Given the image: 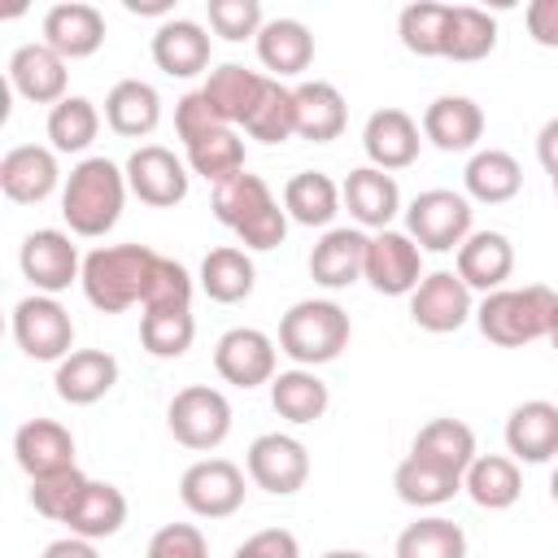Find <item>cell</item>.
Wrapping results in <instances>:
<instances>
[{"label": "cell", "instance_id": "6da1fadb", "mask_svg": "<svg viewBox=\"0 0 558 558\" xmlns=\"http://www.w3.org/2000/svg\"><path fill=\"white\" fill-rule=\"evenodd\" d=\"M126 170L113 166L109 157H83L65 183H61V218L70 235L96 240L118 227L122 205H126Z\"/></svg>", "mask_w": 558, "mask_h": 558}, {"label": "cell", "instance_id": "7a4b0ae2", "mask_svg": "<svg viewBox=\"0 0 558 558\" xmlns=\"http://www.w3.org/2000/svg\"><path fill=\"white\" fill-rule=\"evenodd\" d=\"M214 205V218L253 253H266V248H279L283 235H288V209H279L275 192L266 187L262 174H231L214 187L209 196Z\"/></svg>", "mask_w": 558, "mask_h": 558}, {"label": "cell", "instance_id": "3957f363", "mask_svg": "<svg viewBox=\"0 0 558 558\" xmlns=\"http://www.w3.org/2000/svg\"><path fill=\"white\" fill-rule=\"evenodd\" d=\"M558 318V292L545 283H523V288H497L475 305V327L484 340L501 349H519L532 340H549Z\"/></svg>", "mask_w": 558, "mask_h": 558}, {"label": "cell", "instance_id": "277c9868", "mask_svg": "<svg viewBox=\"0 0 558 558\" xmlns=\"http://www.w3.org/2000/svg\"><path fill=\"white\" fill-rule=\"evenodd\" d=\"M157 266V253L148 244H105L83 257V296L100 314H122L144 301L148 275Z\"/></svg>", "mask_w": 558, "mask_h": 558}, {"label": "cell", "instance_id": "5b68a950", "mask_svg": "<svg viewBox=\"0 0 558 558\" xmlns=\"http://www.w3.org/2000/svg\"><path fill=\"white\" fill-rule=\"evenodd\" d=\"M353 323L336 301L310 296L296 301L283 318H279V353H288L296 366H327L349 349Z\"/></svg>", "mask_w": 558, "mask_h": 558}, {"label": "cell", "instance_id": "8992f818", "mask_svg": "<svg viewBox=\"0 0 558 558\" xmlns=\"http://www.w3.org/2000/svg\"><path fill=\"white\" fill-rule=\"evenodd\" d=\"M475 209L453 187H427L405 205V235L427 253H458L475 231Z\"/></svg>", "mask_w": 558, "mask_h": 558}, {"label": "cell", "instance_id": "52a82bcc", "mask_svg": "<svg viewBox=\"0 0 558 558\" xmlns=\"http://www.w3.org/2000/svg\"><path fill=\"white\" fill-rule=\"evenodd\" d=\"M166 427L183 449L209 453L231 436V401L209 384H187L170 397Z\"/></svg>", "mask_w": 558, "mask_h": 558}, {"label": "cell", "instance_id": "ba28073f", "mask_svg": "<svg viewBox=\"0 0 558 558\" xmlns=\"http://www.w3.org/2000/svg\"><path fill=\"white\" fill-rule=\"evenodd\" d=\"M13 340L35 362H65L74 353V318L57 296L31 292L13 305Z\"/></svg>", "mask_w": 558, "mask_h": 558}, {"label": "cell", "instance_id": "9c48e42d", "mask_svg": "<svg viewBox=\"0 0 558 558\" xmlns=\"http://www.w3.org/2000/svg\"><path fill=\"white\" fill-rule=\"evenodd\" d=\"M248 480L270 497H292L310 480V449L288 432H262L244 453Z\"/></svg>", "mask_w": 558, "mask_h": 558}, {"label": "cell", "instance_id": "30bf717a", "mask_svg": "<svg viewBox=\"0 0 558 558\" xmlns=\"http://www.w3.org/2000/svg\"><path fill=\"white\" fill-rule=\"evenodd\" d=\"M17 266H22V275L31 279V288L44 292V296H57V292H65L70 283L83 279L78 244H74L65 231H57V227L31 231V235L22 240V248H17Z\"/></svg>", "mask_w": 558, "mask_h": 558}, {"label": "cell", "instance_id": "8fae6325", "mask_svg": "<svg viewBox=\"0 0 558 558\" xmlns=\"http://www.w3.org/2000/svg\"><path fill=\"white\" fill-rule=\"evenodd\" d=\"M179 501L196 519H231L244 506V471L231 458H201L183 471Z\"/></svg>", "mask_w": 558, "mask_h": 558}, {"label": "cell", "instance_id": "7c38bea8", "mask_svg": "<svg viewBox=\"0 0 558 558\" xmlns=\"http://www.w3.org/2000/svg\"><path fill=\"white\" fill-rule=\"evenodd\" d=\"M214 371L231 388H262L279 375V349L262 327H231L214 344Z\"/></svg>", "mask_w": 558, "mask_h": 558}, {"label": "cell", "instance_id": "4fadbf2b", "mask_svg": "<svg viewBox=\"0 0 558 558\" xmlns=\"http://www.w3.org/2000/svg\"><path fill=\"white\" fill-rule=\"evenodd\" d=\"M362 279L379 296H410L423 283V248L397 227L375 231L366 244V275Z\"/></svg>", "mask_w": 558, "mask_h": 558}, {"label": "cell", "instance_id": "5bb4252c", "mask_svg": "<svg viewBox=\"0 0 558 558\" xmlns=\"http://www.w3.org/2000/svg\"><path fill=\"white\" fill-rule=\"evenodd\" d=\"M410 318H414V327H423L432 336H449V331L466 327V318H475L471 288L458 279V270H432L410 292Z\"/></svg>", "mask_w": 558, "mask_h": 558}, {"label": "cell", "instance_id": "9a60e30c", "mask_svg": "<svg viewBox=\"0 0 558 558\" xmlns=\"http://www.w3.org/2000/svg\"><path fill=\"white\" fill-rule=\"evenodd\" d=\"M122 170L126 187L153 209H174L179 201H187V166L161 144H140Z\"/></svg>", "mask_w": 558, "mask_h": 558}, {"label": "cell", "instance_id": "2e32d148", "mask_svg": "<svg viewBox=\"0 0 558 558\" xmlns=\"http://www.w3.org/2000/svg\"><path fill=\"white\" fill-rule=\"evenodd\" d=\"M9 83L22 100L31 105H61L70 92V70H65V57L52 52L44 39H31V44H17L13 57H9Z\"/></svg>", "mask_w": 558, "mask_h": 558}, {"label": "cell", "instance_id": "e0dca14e", "mask_svg": "<svg viewBox=\"0 0 558 558\" xmlns=\"http://www.w3.org/2000/svg\"><path fill=\"white\" fill-rule=\"evenodd\" d=\"M362 148H366V166L375 170H405L418 161L423 148V126L405 113V109H375L362 126Z\"/></svg>", "mask_w": 558, "mask_h": 558}, {"label": "cell", "instance_id": "ac0fdd59", "mask_svg": "<svg viewBox=\"0 0 558 558\" xmlns=\"http://www.w3.org/2000/svg\"><path fill=\"white\" fill-rule=\"evenodd\" d=\"M61 183V166H57V148L44 144H17L0 157V192L13 205H39L57 192Z\"/></svg>", "mask_w": 558, "mask_h": 558}, {"label": "cell", "instance_id": "d6986e66", "mask_svg": "<svg viewBox=\"0 0 558 558\" xmlns=\"http://www.w3.org/2000/svg\"><path fill=\"white\" fill-rule=\"evenodd\" d=\"M366 244L371 235L362 227H331L323 240L310 248V279L327 292L353 288L366 275Z\"/></svg>", "mask_w": 558, "mask_h": 558}, {"label": "cell", "instance_id": "ffe728a7", "mask_svg": "<svg viewBox=\"0 0 558 558\" xmlns=\"http://www.w3.org/2000/svg\"><path fill=\"white\" fill-rule=\"evenodd\" d=\"M340 196H344V209L357 227L366 231H388L392 218L401 214V187L388 170H375V166H357L349 170V179L340 183Z\"/></svg>", "mask_w": 558, "mask_h": 558}, {"label": "cell", "instance_id": "44dd1931", "mask_svg": "<svg viewBox=\"0 0 558 558\" xmlns=\"http://www.w3.org/2000/svg\"><path fill=\"white\" fill-rule=\"evenodd\" d=\"M44 44L65 61H83L105 44V13L83 0H61L44 13Z\"/></svg>", "mask_w": 558, "mask_h": 558}, {"label": "cell", "instance_id": "7402d4cb", "mask_svg": "<svg viewBox=\"0 0 558 558\" xmlns=\"http://www.w3.org/2000/svg\"><path fill=\"white\" fill-rule=\"evenodd\" d=\"M148 52H153V61H157L161 74H170V78H196V74L209 70L214 44H209V35H205L201 22H192V17H170V22H161V26L153 31Z\"/></svg>", "mask_w": 558, "mask_h": 558}, {"label": "cell", "instance_id": "603a6c76", "mask_svg": "<svg viewBox=\"0 0 558 558\" xmlns=\"http://www.w3.org/2000/svg\"><path fill=\"white\" fill-rule=\"evenodd\" d=\"M514 275V244L506 231H471L458 248V279L471 292H497Z\"/></svg>", "mask_w": 558, "mask_h": 558}, {"label": "cell", "instance_id": "cb8c5ba5", "mask_svg": "<svg viewBox=\"0 0 558 558\" xmlns=\"http://www.w3.org/2000/svg\"><path fill=\"white\" fill-rule=\"evenodd\" d=\"M118 384V357L105 349H74L65 362H57L52 388L65 405H96Z\"/></svg>", "mask_w": 558, "mask_h": 558}, {"label": "cell", "instance_id": "d4e9b609", "mask_svg": "<svg viewBox=\"0 0 558 558\" xmlns=\"http://www.w3.org/2000/svg\"><path fill=\"white\" fill-rule=\"evenodd\" d=\"M13 458L31 480L65 471V466H74V436L57 418H26L13 432Z\"/></svg>", "mask_w": 558, "mask_h": 558}, {"label": "cell", "instance_id": "484cf974", "mask_svg": "<svg viewBox=\"0 0 558 558\" xmlns=\"http://www.w3.org/2000/svg\"><path fill=\"white\" fill-rule=\"evenodd\" d=\"M506 449L514 462H549L558 458V405L554 401H523L506 418Z\"/></svg>", "mask_w": 558, "mask_h": 558}, {"label": "cell", "instance_id": "4316f807", "mask_svg": "<svg viewBox=\"0 0 558 558\" xmlns=\"http://www.w3.org/2000/svg\"><path fill=\"white\" fill-rule=\"evenodd\" d=\"M484 135V109L471 96H436L423 109V140L440 153H471Z\"/></svg>", "mask_w": 558, "mask_h": 558}, {"label": "cell", "instance_id": "83f0119b", "mask_svg": "<svg viewBox=\"0 0 558 558\" xmlns=\"http://www.w3.org/2000/svg\"><path fill=\"white\" fill-rule=\"evenodd\" d=\"M266 83H270L266 74H257V70H248L240 61H227V65L209 70V78L201 83V92H205V100L218 109V118L227 126H244L253 118V109L262 105Z\"/></svg>", "mask_w": 558, "mask_h": 558}, {"label": "cell", "instance_id": "f1b7e54d", "mask_svg": "<svg viewBox=\"0 0 558 558\" xmlns=\"http://www.w3.org/2000/svg\"><path fill=\"white\" fill-rule=\"evenodd\" d=\"M292 100H296V135L310 140V144H331L344 135V122H349V109H344V96L336 83L327 78H305L292 87Z\"/></svg>", "mask_w": 558, "mask_h": 558}, {"label": "cell", "instance_id": "f546056e", "mask_svg": "<svg viewBox=\"0 0 558 558\" xmlns=\"http://www.w3.org/2000/svg\"><path fill=\"white\" fill-rule=\"evenodd\" d=\"M105 122L122 140H144L161 122V96L144 78H118L105 96Z\"/></svg>", "mask_w": 558, "mask_h": 558}, {"label": "cell", "instance_id": "4dcf8cb0", "mask_svg": "<svg viewBox=\"0 0 558 558\" xmlns=\"http://www.w3.org/2000/svg\"><path fill=\"white\" fill-rule=\"evenodd\" d=\"M462 187H466V201L506 205L523 187V166L506 148H475L471 161H466V170H462Z\"/></svg>", "mask_w": 558, "mask_h": 558}, {"label": "cell", "instance_id": "1f68e13d", "mask_svg": "<svg viewBox=\"0 0 558 558\" xmlns=\"http://www.w3.org/2000/svg\"><path fill=\"white\" fill-rule=\"evenodd\" d=\"M201 292L218 305H240L253 296V283H257V266L248 257V248H235V244H218L205 253L201 262V275H196Z\"/></svg>", "mask_w": 558, "mask_h": 558}, {"label": "cell", "instance_id": "d6a6232c", "mask_svg": "<svg viewBox=\"0 0 558 558\" xmlns=\"http://www.w3.org/2000/svg\"><path fill=\"white\" fill-rule=\"evenodd\" d=\"M122 523H126V497H122L118 484H105V480H87L83 493H78V501L65 514L70 536H83V541L118 536Z\"/></svg>", "mask_w": 558, "mask_h": 558}, {"label": "cell", "instance_id": "836d02e7", "mask_svg": "<svg viewBox=\"0 0 558 558\" xmlns=\"http://www.w3.org/2000/svg\"><path fill=\"white\" fill-rule=\"evenodd\" d=\"M257 61L275 78H292L314 61V35L301 17H270L257 35Z\"/></svg>", "mask_w": 558, "mask_h": 558}, {"label": "cell", "instance_id": "e575fe53", "mask_svg": "<svg viewBox=\"0 0 558 558\" xmlns=\"http://www.w3.org/2000/svg\"><path fill=\"white\" fill-rule=\"evenodd\" d=\"M340 205H344L340 183L331 174H323V170H301L283 187V209L301 227H327L331 231V218L340 214Z\"/></svg>", "mask_w": 558, "mask_h": 558}, {"label": "cell", "instance_id": "d590c367", "mask_svg": "<svg viewBox=\"0 0 558 558\" xmlns=\"http://www.w3.org/2000/svg\"><path fill=\"white\" fill-rule=\"evenodd\" d=\"M462 488L466 497L480 506V510H510L523 493V475H519V462L506 458V453H480L466 475H462Z\"/></svg>", "mask_w": 558, "mask_h": 558}, {"label": "cell", "instance_id": "8d00e7d4", "mask_svg": "<svg viewBox=\"0 0 558 558\" xmlns=\"http://www.w3.org/2000/svg\"><path fill=\"white\" fill-rule=\"evenodd\" d=\"M270 405H275L279 418L301 427V423H314V418L327 414L331 392H327V384L310 366H292V371H279L270 379Z\"/></svg>", "mask_w": 558, "mask_h": 558}, {"label": "cell", "instance_id": "74e56055", "mask_svg": "<svg viewBox=\"0 0 558 558\" xmlns=\"http://www.w3.org/2000/svg\"><path fill=\"white\" fill-rule=\"evenodd\" d=\"M410 453L432 462V466H445L453 475H466V466L480 458L475 453V432L462 418H432V423H423Z\"/></svg>", "mask_w": 558, "mask_h": 558}, {"label": "cell", "instance_id": "f35d334b", "mask_svg": "<svg viewBox=\"0 0 558 558\" xmlns=\"http://www.w3.org/2000/svg\"><path fill=\"white\" fill-rule=\"evenodd\" d=\"M392 488H397V497L405 501V506H414V510H432V506H445V501H453V493L462 488V475H453V471H445V466H432V462H423V458H401V466L392 471Z\"/></svg>", "mask_w": 558, "mask_h": 558}, {"label": "cell", "instance_id": "ab89813d", "mask_svg": "<svg viewBox=\"0 0 558 558\" xmlns=\"http://www.w3.org/2000/svg\"><path fill=\"white\" fill-rule=\"evenodd\" d=\"M497 48V17L475 4H449L445 61H484Z\"/></svg>", "mask_w": 558, "mask_h": 558}, {"label": "cell", "instance_id": "60d3db41", "mask_svg": "<svg viewBox=\"0 0 558 558\" xmlns=\"http://www.w3.org/2000/svg\"><path fill=\"white\" fill-rule=\"evenodd\" d=\"M397 558H466V532L445 514L414 519L397 536Z\"/></svg>", "mask_w": 558, "mask_h": 558}, {"label": "cell", "instance_id": "b9f144b4", "mask_svg": "<svg viewBox=\"0 0 558 558\" xmlns=\"http://www.w3.org/2000/svg\"><path fill=\"white\" fill-rule=\"evenodd\" d=\"M187 148V166H192V174H201L205 183H222V179H231V174H240L244 170V140L235 135V126H222V131H209V135H201V140H192V144H183Z\"/></svg>", "mask_w": 558, "mask_h": 558}, {"label": "cell", "instance_id": "7bdbcfd3", "mask_svg": "<svg viewBox=\"0 0 558 558\" xmlns=\"http://www.w3.org/2000/svg\"><path fill=\"white\" fill-rule=\"evenodd\" d=\"M100 131V109L87 96H65L61 105L48 109V140L57 153H83L92 148Z\"/></svg>", "mask_w": 558, "mask_h": 558}, {"label": "cell", "instance_id": "ee69618b", "mask_svg": "<svg viewBox=\"0 0 558 558\" xmlns=\"http://www.w3.org/2000/svg\"><path fill=\"white\" fill-rule=\"evenodd\" d=\"M445 22H449V4L414 0L401 9L397 35L414 57H445Z\"/></svg>", "mask_w": 558, "mask_h": 558}, {"label": "cell", "instance_id": "f6af8a7d", "mask_svg": "<svg viewBox=\"0 0 558 558\" xmlns=\"http://www.w3.org/2000/svg\"><path fill=\"white\" fill-rule=\"evenodd\" d=\"M196 340V318L192 310H153L140 314V344L153 357H183Z\"/></svg>", "mask_w": 558, "mask_h": 558}, {"label": "cell", "instance_id": "bcb514c9", "mask_svg": "<svg viewBox=\"0 0 558 558\" xmlns=\"http://www.w3.org/2000/svg\"><path fill=\"white\" fill-rule=\"evenodd\" d=\"M244 131L257 144H283V140H292L296 135V100H292V87H283L279 78H270L266 83V96L253 109V118L244 122Z\"/></svg>", "mask_w": 558, "mask_h": 558}, {"label": "cell", "instance_id": "7dc6e473", "mask_svg": "<svg viewBox=\"0 0 558 558\" xmlns=\"http://www.w3.org/2000/svg\"><path fill=\"white\" fill-rule=\"evenodd\" d=\"M192 292H196V279L187 275V266L157 253V266L148 275V288H144L140 305H144V314H153V310H192Z\"/></svg>", "mask_w": 558, "mask_h": 558}, {"label": "cell", "instance_id": "c3c4849f", "mask_svg": "<svg viewBox=\"0 0 558 558\" xmlns=\"http://www.w3.org/2000/svg\"><path fill=\"white\" fill-rule=\"evenodd\" d=\"M83 484H87V475H83L78 466H65V471L39 475V480H31V506H35L44 519L65 523V514H70V506L78 501Z\"/></svg>", "mask_w": 558, "mask_h": 558}, {"label": "cell", "instance_id": "681fc988", "mask_svg": "<svg viewBox=\"0 0 558 558\" xmlns=\"http://www.w3.org/2000/svg\"><path fill=\"white\" fill-rule=\"evenodd\" d=\"M209 13V26L214 35H222L227 44H240V39H257L266 17H262V4L257 0H209L205 4Z\"/></svg>", "mask_w": 558, "mask_h": 558}, {"label": "cell", "instance_id": "f907efd6", "mask_svg": "<svg viewBox=\"0 0 558 558\" xmlns=\"http://www.w3.org/2000/svg\"><path fill=\"white\" fill-rule=\"evenodd\" d=\"M144 558H209V541L196 523H166L153 532Z\"/></svg>", "mask_w": 558, "mask_h": 558}, {"label": "cell", "instance_id": "816d5d0a", "mask_svg": "<svg viewBox=\"0 0 558 558\" xmlns=\"http://www.w3.org/2000/svg\"><path fill=\"white\" fill-rule=\"evenodd\" d=\"M222 126H227V122L218 118V109L205 100L201 87L187 92V96H179V105H174V131H179L183 144L201 140V135H209V131H222Z\"/></svg>", "mask_w": 558, "mask_h": 558}, {"label": "cell", "instance_id": "f5cc1de1", "mask_svg": "<svg viewBox=\"0 0 558 558\" xmlns=\"http://www.w3.org/2000/svg\"><path fill=\"white\" fill-rule=\"evenodd\" d=\"M231 558H301V541L288 527H262L244 545H235Z\"/></svg>", "mask_w": 558, "mask_h": 558}, {"label": "cell", "instance_id": "db71d44e", "mask_svg": "<svg viewBox=\"0 0 558 558\" xmlns=\"http://www.w3.org/2000/svg\"><path fill=\"white\" fill-rule=\"evenodd\" d=\"M523 22H527V35L541 48H558V0H532Z\"/></svg>", "mask_w": 558, "mask_h": 558}, {"label": "cell", "instance_id": "11a10c76", "mask_svg": "<svg viewBox=\"0 0 558 558\" xmlns=\"http://www.w3.org/2000/svg\"><path fill=\"white\" fill-rule=\"evenodd\" d=\"M536 157H541V166L549 170V179H558V118H549V122L541 126V135H536Z\"/></svg>", "mask_w": 558, "mask_h": 558}, {"label": "cell", "instance_id": "9f6ffc18", "mask_svg": "<svg viewBox=\"0 0 558 558\" xmlns=\"http://www.w3.org/2000/svg\"><path fill=\"white\" fill-rule=\"evenodd\" d=\"M39 558H100L96 554V541H83V536H61L52 545H44Z\"/></svg>", "mask_w": 558, "mask_h": 558}, {"label": "cell", "instance_id": "6f0895ef", "mask_svg": "<svg viewBox=\"0 0 558 558\" xmlns=\"http://www.w3.org/2000/svg\"><path fill=\"white\" fill-rule=\"evenodd\" d=\"M170 0H126V13H140V17H166L170 22Z\"/></svg>", "mask_w": 558, "mask_h": 558}, {"label": "cell", "instance_id": "680465c9", "mask_svg": "<svg viewBox=\"0 0 558 558\" xmlns=\"http://www.w3.org/2000/svg\"><path fill=\"white\" fill-rule=\"evenodd\" d=\"M323 558H371V554H362V549H327Z\"/></svg>", "mask_w": 558, "mask_h": 558}, {"label": "cell", "instance_id": "91938a15", "mask_svg": "<svg viewBox=\"0 0 558 558\" xmlns=\"http://www.w3.org/2000/svg\"><path fill=\"white\" fill-rule=\"evenodd\" d=\"M549 497H554V506H558V466H554V475H549Z\"/></svg>", "mask_w": 558, "mask_h": 558}, {"label": "cell", "instance_id": "94428289", "mask_svg": "<svg viewBox=\"0 0 558 558\" xmlns=\"http://www.w3.org/2000/svg\"><path fill=\"white\" fill-rule=\"evenodd\" d=\"M549 344L558 349V318H554V331H549Z\"/></svg>", "mask_w": 558, "mask_h": 558}, {"label": "cell", "instance_id": "6125c7cd", "mask_svg": "<svg viewBox=\"0 0 558 558\" xmlns=\"http://www.w3.org/2000/svg\"><path fill=\"white\" fill-rule=\"evenodd\" d=\"M554 196H558V179H554Z\"/></svg>", "mask_w": 558, "mask_h": 558}]
</instances>
